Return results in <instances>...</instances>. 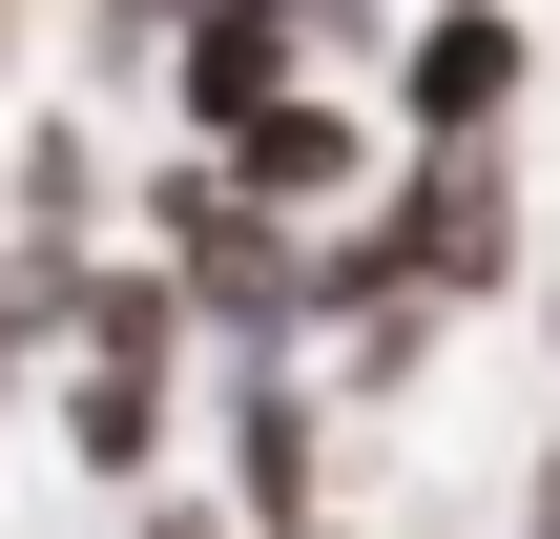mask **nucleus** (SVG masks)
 <instances>
[{
    "label": "nucleus",
    "mask_w": 560,
    "mask_h": 539,
    "mask_svg": "<svg viewBox=\"0 0 560 539\" xmlns=\"http://www.w3.org/2000/svg\"><path fill=\"white\" fill-rule=\"evenodd\" d=\"M395 270H416V291H499V270H520V208H499L478 125H436V166H416V208H395Z\"/></svg>",
    "instance_id": "obj_1"
},
{
    "label": "nucleus",
    "mask_w": 560,
    "mask_h": 539,
    "mask_svg": "<svg viewBox=\"0 0 560 539\" xmlns=\"http://www.w3.org/2000/svg\"><path fill=\"white\" fill-rule=\"evenodd\" d=\"M166 83H187V104H208V125H249V104H291V21H270V0H208V21H187V62H166Z\"/></svg>",
    "instance_id": "obj_4"
},
{
    "label": "nucleus",
    "mask_w": 560,
    "mask_h": 539,
    "mask_svg": "<svg viewBox=\"0 0 560 539\" xmlns=\"http://www.w3.org/2000/svg\"><path fill=\"white\" fill-rule=\"evenodd\" d=\"M166 21H208V0H166Z\"/></svg>",
    "instance_id": "obj_7"
},
{
    "label": "nucleus",
    "mask_w": 560,
    "mask_h": 539,
    "mask_svg": "<svg viewBox=\"0 0 560 539\" xmlns=\"http://www.w3.org/2000/svg\"><path fill=\"white\" fill-rule=\"evenodd\" d=\"M62 436H83L104 478H145V457H166V353H83V395H62Z\"/></svg>",
    "instance_id": "obj_5"
},
{
    "label": "nucleus",
    "mask_w": 560,
    "mask_h": 539,
    "mask_svg": "<svg viewBox=\"0 0 560 539\" xmlns=\"http://www.w3.org/2000/svg\"><path fill=\"white\" fill-rule=\"evenodd\" d=\"M229 166H249L270 208H332V187H374V125H353V104H249Z\"/></svg>",
    "instance_id": "obj_3"
},
{
    "label": "nucleus",
    "mask_w": 560,
    "mask_h": 539,
    "mask_svg": "<svg viewBox=\"0 0 560 539\" xmlns=\"http://www.w3.org/2000/svg\"><path fill=\"white\" fill-rule=\"evenodd\" d=\"M145 539H229V519H208V499H145Z\"/></svg>",
    "instance_id": "obj_6"
},
{
    "label": "nucleus",
    "mask_w": 560,
    "mask_h": 539,
    "mask_svg": "<svg viewBox=\"0 0 560 539\" xmlns=\"http://www.w3.org/2000/svg\"><path fill=\"white\" fill-rule=\"evenodd\" d=\"M520 62H540V42H520L499 0H436V21H416V62H395V104H416V125H499V104H520Z\"/></svg>",
    "instance_id": "obj_2"
}]
</instances>
